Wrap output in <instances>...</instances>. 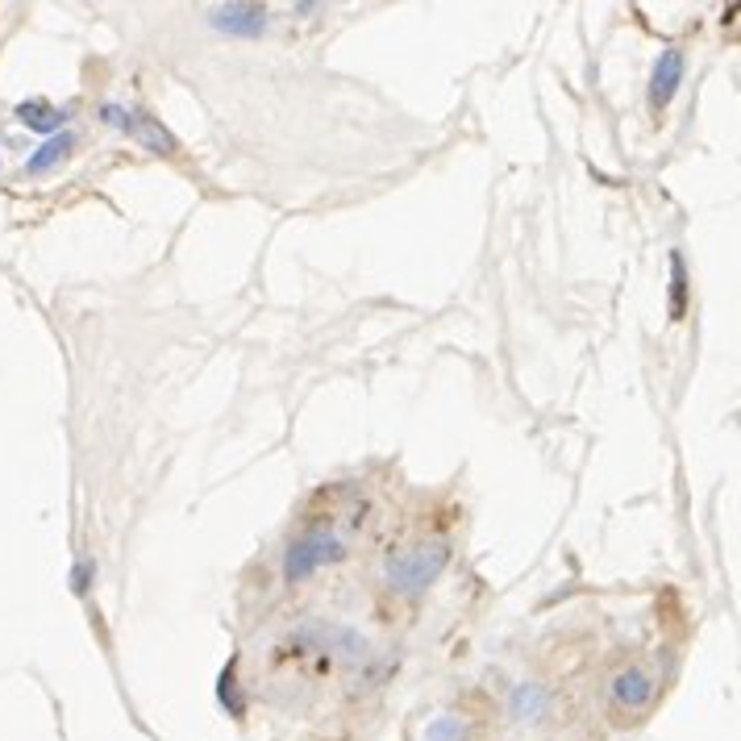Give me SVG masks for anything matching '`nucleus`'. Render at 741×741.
Instances as JSON below:
<instances>
[{"label":"nucleus","mask_w":741,"mask_h":741,"mask_svg":"<svg viewBox=\"0 0 741 741\" xmlns=\"http://www.w3.org/2000/svg\"><path fill=\"white\" fill-rule=\"evenodd\" d=\"M451 542L446 538H434V542H416L404 546L396 554H388L383 562V583L388 592L396 596H421L430 583H437V575L451 567Z\"/></svg>","instance_id":"f257e3e1"},{"label":"nucleus","mask_w":741,"mask_h":741,"mask_svg":"<svg viewBox=\"0 0 741 741\" xmlns=\"http://www.w3.org/2000/svg\"><path fill=\"white\" fill-rule=\"evenodd\" d=\"M346 559V542L334 529H313L305 538H296L284 554V579L288 583H305L308 575H317L321 567Z\"/></svg>","instance_id":"f03ea898"},{"label":"nucleus","mask_w":741,"mask_h":741,"mask_svg":"<svg viewBox=\"0 0 741 741\" xmlns=\"http://www.w3.org/2000/svg\"><path fill=\"white\" fill-rule=\"evenodd\" d=\"M100 121L113 129H121L126 138H134L138 146H146L150 155H176L180 142H176V134L159 121V117H150L142 109H126V105H105L100 109Z\"/></svg>","instance_id":"7ed1b4c3"},{"label":"nucleus","mask_w":741,"mask_h":741,"mask_svg":"<svg viewBox=\"0 0 741 741\" xmlns=\"http://www.w3.org/2000/svg\"><path fill=\"white\" fill-rule=\"evenodd\" d=\"M209 25L230 38H258L267 34V9L263 4H218L209 9Z\"/></svg>","instance_id":"20e7f679"},{"label":"nucleus","mask_w":741,"mask_h":741,"mask_svg":"<svg viewBox=\"0 0 741 741\" xmlns=\"http://www.w3.org/2000/svg\"><path fill=\"white\" fill-rule=\"evenodd\" d=\"M684 84V51L679 46H667L658 63H654V75H650V109H667L670 100H675V92Z\"/></svg>","instance_id":"39448f33"},{"label":"nucleus","mask_w":741,"mask_h":741,"mask_svg":"<svg viewBox=\"0 0 741 741\" xmlns=\"http://www.w3.org/2000/svg\"><path fill=\"white\" fill-rule=\"evenodd\" d=\"M613 700L629 712H642V708L654 700V679L642 667H625L613 675Z\"/></svg>","instance_id":"423d86ee"},{"label":"nucleus","mask_w":741,"mask_h":741,"mask_svg":"<svg viewBox=\"0 0 741 741\" xmlns=\"http://www.w3.org/2000/svg\"><path fill=\"white\" fill-rule=\"evenodd\" d=\"M67 117L72 113L67 109H55L51 100H25V105H18V121L25 129H34V134H63L67 129Z\"/></svg>","instance_id":"0eeeda50"},{"label":"nucleus","mask_w":741,"mask_h":741,"mask_svg":"<svg viewBox=\"0 0 741 741\" xmlns=\"http://www.w3.org/2000/svg\"><path fill=\"white\" fill-rule=\"evenodd\" d=\"M508 712L517 721H542L546 712H550V691L542 684H517L512 696H508Z\"/></svg>","instance_id":"6e6552de"},{"label":"nucleus","mask_w":741,"mask_h":741,"mask_svg":"<svg viewBox=\"0 0 741 741\" xmlns=\"http://www.w3.org/2000/svg\"><path fill=\"white\" fill-rule=\"evenodd\" d=\"M72 150H75V134L63 129V134H55V138H46V142L38 146L34 155H30V163H25V171H30V176H46V171L63 163Z\"/></svg>","instance_id":"1a4fd4ad"},{"label":"nucleus","mask_w":741,"mask_h":741,"mask_svg":"<svg viewBox=\"0 0 741 741\" xmlns=\"http://www.w3.org/2000/svg\"><path fill=\"white\" fill-rule=\"evenodd\" d=\"M687 313V263L684 254H670V321H679Z\"/></svg>","instance_id":"9d476101"},{"label":"nucleus","mask_w":741,"mask_h":741,"mask_svg":"<svg viewBox=\"0 0 741 741\" xmlns=\"http://www.w3.org/2000/svg\"><path fill=\"white\" fill-rule=\"evenodd\" d=\"M463 738H467V729H463L458 717H437V721L425 729V741H463Z\"/></svg>","instance_id":"9b49d317"},{"label":"nucleus","mask_w":741,"mask_h":741,"mask_svg":"<svg viewBox=\"0 0 741 741\" xmlns=\"http://www.w3.org/2000/svg\"><path fill=\"white\" fill-rule=\"evenodd\" d=\"M92 579H96V562H92V559L75 562V567H72V587L80 592V596H84V592L92 587Z\"/></svg>","instance_id":"f8f14e48"},{"label":"nucleus","mask_w":741,"mask_h":741,"mask_svg":"<svg viewBox=\"0 0 741 741\" xmlns=\"http://www.w3.org/2000/svg\"><path fill=\"white\" fill-rule=\"evenodd\" d=\"M218 696H221V700H230V708H234L237 717H242V705H237V696H234V670H230V675H221Z\"/></svg>","instance_id":"ddd939ff"}]
</instances>
